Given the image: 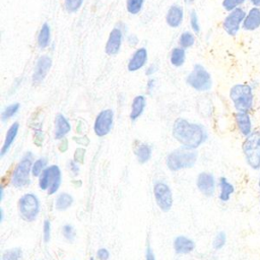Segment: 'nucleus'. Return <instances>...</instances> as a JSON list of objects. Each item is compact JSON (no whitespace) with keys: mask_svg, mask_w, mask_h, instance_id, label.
<instances>
[{"mask_svg":"<svg viewBox=\"0 0 260 260\" xmlns=\"http://www.w3.org/2000/svg\"><path fill=\"white\" fill-rule=\"evenodd\" d=\"M172 135L181 146L194 150L201 146L208 137L203 125L191 122L185 118H177L174 121Z\"/></svg>","mask_w":260,"mask_h":260,"instance_id":"obj_1","label":"nucleus"},{"mask_svg":"<svg viewBox=\"0 0 260 260\" xmlns=\"http://www.w3.org/2000/svg\"><path fill=\"white\" fill-rule=\"evenodd\" d=\"M229 96L236 112H249L254 105V88L249 83H236L230 88Z\"/></svg>","mask_w":260,"mask_h":260,"instance_id":"obj_2","label":"nucleus"},{"mask_svg":"<svg viewBox=\"0 0 260 260\" xmlns=\"http://www.w3.org/2000/svg\"><path fill=\"white\" fill-rule=\"evenodd\" d=\"M197 152L194 149L179 147L171 151L166 158V165L172 172L193 168L197 161Z\"/></svg>","mask_w":260,"mask_h":260,"instance_id":"obj_3","label":"nucleus"},{"mask_svg":"<svg viewBox=\"0 0 260 260\" xmlns=\"http://www.w3.org/2000/svg\"><path fill=\"white\" fill-rule=\"evenodd\" d=\"M185 81L189 87L199 92L209 91L213 85L211 74L202 64L199 63L193 65L191 71L186 76Z\"/></svg>","mask_w":260,"mask_h":260,"instance_id":"obj_4","label":"nucleus"},{"mask_svg":"<svg viewBox=\"0 0 260 260\" xmlns=\"http://www.w3.org/2000/svg\"><path fill=\"white\" fill-rule=\"evenodd\" d=\"M34 153L26 151L11 175V185L15 188H25L30 184V174L34 164Z\"/></svg>","mask_w":260,"mask_h":260,"instance_id":"obj_5","label":"nucleus"},{"mask_svg":"<svg viewBox=\"0 0 260 260\" xmlns=\"http://www.w3.org/2000/svg\"><path fill=\"white\" fill-rule=\"evenodd\" d=\"M242 150L247 165L253 170H260V130L245 137Z\"/></svg>","mask_w":260,"mask_h":260,"instance_id":"obj_6","label":"nucleus"},{"mask_svg":"<svg viewBox=\"0 0 260 260\" xmlns=\"http://www.w3.org/2000/svg\"><path fill=\"white\" fill-rule=\"evenodd\" d=\"M62 174L57 165H51L47 167L39 177L40 189L47 191L48 195L55 194L61 185Z\"/></svg>","mask_w":260,"mask_h":260,"instance_id":"obj_7","label":"nucleus"},{"mask_svg":"<svg viewBox=\"0 0 260 260\" xmlns=\"http://www.w3.org/2000/svg\"><path fill=\"white\" fill-rule=\"evenodd\" d=\"M40 200L34 193H26L18 200V210L21 218L27 222L34 221L40 213Z\"/></svg>","mask_w":260,"mask_h":260,"instance_id":"obj_8","label":"nucleus"},{"mask_svg":"<svg viewBox=\"0 0 260 260\" xmlns=\"http://www.w3.org/2000/svg\"><path fill=\"white\" fill-rule=\"evenodd\" d=\"M246 10L243 7L236 8L229 11L222 20V28L228 36L235 37L242 28L244 18L246 16Z\"/></svg>","mask_w":260,"mask_h":260,"instance_id":"obj_9","label":"nucleus"},{"mask_svg":"<svg viewBox=\"0 0 260 260\" xmlns=\"http://www.w3.org/2000/svg\"><path fill=\"white\" fill-rule=\"evenodd\" d=\"M114 126V111L104 109L96 115L93 122V132L98 137L107 136Z\"/></svg>","mask_w":260,"mask_h":260,"instance_id":"obj_10","label":"nucleus"},{"mask_svg":"<svg viewBox=\"0 0 260 260\" xmlns=\"http://www.w3.org/2000/svg\"><path fill=\"white\" fill-rule=\"evenodd\" d=\"M153 195L158 208L162 212H168L173 206V193L168 184L156 182L153 185Z\"/></svg>","mask_w":260,"mask_h":260,"instance_id":"obj_11","label":"nucleus"},{"mask_svg":"<svg viewBox=\"0 0 260 260\" xmlns=\"http://www.w3.org/2000/svg\"><path fill=\"white\" fill-rule=\"evenodd\" d=\"M124 41V30L119 26H115L111 29L106 45L105 53L108 56H116L121 51Z\"/></svg>","mask_w":260,"mask_h":260,"instance_id":"obj_12","label":"nucleus"},{"mask_svg":"<svg viewBox=\"0 0 260 260\" xmlns=\"http://www.w3.org/2000/svg\"><path fill=\"white\" fill-rule=\"evenodd\" d=\"M52 67V59L48 55H41L38 60L36 61L34 72H32V82L36 84H39L44 81V79L47 77L48 73L50 72Z\"/></svg>","mask_w":260,"mask_h":260,"instance_id":"obj_13","label":"nucleus"},{"mask_svg":"<svg viewBox=\"0 0 260 260\" xmlns=\"http://www.w3.org/2000/svg\"><path fill=\"white\" fill-rule=\"evenodd\" d=\"M148 61V51L145 47H138L133 52L127 63V70L129 72H136L142 69Z\"/></svg>","mask_w":260,"mask_h":260,"instance_id":"obj_14","label":"nucleus"},{"mask_svg":"<svg viewBox=\"0 0 260 260\" xmlns=\"http://www.w3.org/2000/svg\"><path fill=\"white\" fill-rule=\"evenodd\" d=\"M198 190L206 197H211L215 191V180L212 174L202 172L198 175L196 180Z\"/></svg>","mask_w":260,"mask_h":260,"instance_id":"obj_15","label":"nucleus"},{"mask_svg":"<svg viewBox=\"0 0 260 260\" xmlns=\"http://www.w3.org/2000/svg\"><path fill=\"white\" fill-rule=\"evenodd\" d=\"M184 20V8L179 4L171 5L166 13V23L172 28L181 26Z\"/></svg>","mask_w":260,"mask_h":260,"instance_id":"obj_16","label":"nucleus"},{"mask_svg":"<svg viewBox=\"0 0 260 260\" xmlns=\"http://www.w3.org/2000/svg\"><path fill=\"white\" fill-rule=\"evenodd\" d=\"M234 119L239 132L244 137H247L253 132V124L249 112H236Z\"/></svg>","mask_w":260,"mask_h":260,"instance_id":"obj_17","label":"nucleus"},{"mask_svg":"<svg viewBox=\"0 0 260 260\" xmlns=\"http://www.w3.org/2000/svg\"><path fill=\"white\" fill-rule=\"evenodd\" d=\"M242 28L246 31H255L260 28V7L252 6L246 12Z\"/></svg>","mask_w":260,"mask_h":260,"instance_id":"obj_18","label":"nucleus"},{"mask_svg":"<svg viewBox=\"0 0 260 260\" xmlns=\"http://www.w3.org/2000/svg\"><path fill=\"white\" fill-rule=\"evenodd\" d=\"M55 126H54V137L56 140H61L67 136L71 131V124L69 120L61 113L55 116Z\"/></svg>","mask_w":260,"mask_h":260,"instance_id":"obj_19","label":"nucleus"},{"mask_svg":"<svg viewBox=\"0 0 260 260\" xmlns=\"http://www.w3.org/2000/svg\"><path fill=\"white\" fill-rule=\"evenodd\" d=\"M18 130H19V123L18 122H13L9 126V128L7 129V132H6L5 137H4L3 144H2L1 149H0V156L1 157H3L9 151L10 147L12 146L13 142L15 141V139L17 137Z\"/></svg>","mask_w":260,"mask_h":260,"instance_id":"obj_20","label":"nucleus"},{"mask_svg":"<svg viewBox=\"0 0 260 260\" xmlns=\"http://www.w3.org/2000/svg\"><path fill=\"white\" fill-rule=\"evenodd\" d=\"M146 108V98L143 94L135 95L131 103V111L129 114V118L132 122L136 121L141 117L144 110Z\"/></svg>","mask_w":260,"mask_h":260,"instance_id":"obj_21","label":"nucleus"},{"mask_svg":"<svg viewBox=\"0 0 260 260\" xmlns=\"http://www.w3.org/2000/svg\"><path fill=\"white\" fill-rule=\"evenodd\" d=\"M174 249L178 254H188L195 249V243L185 236H178L174 240Z\"/></svg>","mask_w":260,"mask_h":260,"instance_id":"obj_22","label":"nucleus"},{"mask_svg":"<svg viewBox=\"0 0 260 260\" xmlns=\"http://www.w3.org/2000/svg\"><path fill=\"white\" fill-rule=\"evenodd\" d=\"M134 153L137 161L142 165L147 162L150 159L152 154V149H151V146L148 145L147 143L138 141L134 146Z\"/></svg>","mask_w":260,"mask_h":260,"instance_id":"obj_23","label":"nucleus"},{"mask_svg":"<svg viewBox=\"0 0 260 260\" xmlns=\"http://www.w3.org/2000/svg\"><path fill=\"white\" fill-rule=\"evenodd\" d=\"M51 43V26L48 22H44L37 36V45L41 50L50 46Z\"/></svg>","mask_w":260,"mask_h":260,"instance_id":"obj_24","label":"nucleus"},{"mask_svg":"<svg viewBox=\"0 0 260 260\" xmlns=\"http://www.w3.org/2000/svg\"><path fill=\"white\" fill-rule=\"evenodd\" d=\"M186 58H187L186 50L181 48L180 46H176L172 49V51L170 53L169 60H170V63L172 66L179 68L185 64Z\"/></svg>","mask_w":260,"mask_h":260,"instance_id":"obj_25","label":"nucleus"},{"mask_svg":"<svg viewBox=\"0 0 260 260\" xmlns=\"http://www.w3.org/2000/svg\"><path fill=\"white\" fill-rule=\"evenodd\" d=\"M218 186H219V199L222 201V202H226L230 200L232 194L235 192V187L232 183H230L228 181L226 178L224 177H220L219 180H218Z\"/></svg>","mask_w":260,"mask_h":260,"instance_id":"obj_26","label":"nucleus"},{"mask_svg":"<svg viewBox=\"0 0 260 260\" xmlns=\"http://www.w3.org/2000/svg\"><path fill=\"white\" fill-rule=\"evenodd\" d=\"M196 43L195 34L192 30H184L181 32L179 39H178V46L181 48L187 50L192 48Z\"/></svg>","mask_w":260,"mask_h":260,"instance_id":"obj_27","label":"nucleus"},{"mask_svg":"<svg viewBox=\"0 0 260 260\" xmlns=\"http://www.w3.org/2000/svg\"><path fill=\"white\" fill-rule=\"evenodd\" d=\"M73 204V197L69 193H60L55 200V208L59 211L68 209Z\"/></svg>","mask_w":260,"mask_h":260,"instance_id":"obj_28","label":"nucleus"},{"mask_svg":"<svg viewBox=\"0 0 260 260\" xmlns=\"http://www.w3.org/2000/svg\"><path fill=\"white\" fill-rule=\"evenodd\" d=\"M20 109V104L19 103H12L8 106H6L2 113H1V121L3 123L7 122L8 120H10L11 118H13L19 111Z\"/></svg>","mask_w":260,"mask_h":260,"instance_id":"obj_29","label":"nucleus"},{"mask_svg":"<svg viewBox=\"0 0 260 260\" xmlns=\"http://www.w3.org/2000/svg\"><path fill=\"white\" fill-rule=\"evenodd\" d=\"M145 0H126V10L131 15H137L141 12Z\"/></svg>","mask_w":260,"mask_h":260,"instance_id":"obj_30","label":"nucleus"},{"mask_svg":"<svg viewBox=\"0 0 260 260\" xmlns=\"http://www.w3.org/2000/svg\"><path fill=\"white\" fill-rule=\"evenodd\" d=\"M189 23L191 30L195 34L198 35L201 31V25L199 21V17L197 14V11L195 9H191L189 12Z\"/></svg>","mask_w":260,"mask_h":260,"instance_id":"obj_31","label":"nucleus"},{"mask_svg":"<svg viewBox=\"0 0 260 260\" xmlns=\"http://www.w3.org/2000/svg\"><path fill=\"white\" fill-rule=\"evenodd\" d=\"M22 259V250L18 247L8 249L2 254L1 260H21Z\"/></svg>","mask_w":260,"mask_h":260,"instance_id":"obj_32","label":"nucleus"},{"mask_svg":"<svg viewBox=\"0 0 260 260\" xmlns=\"http://www.w3.org/2000/svg\"><path fill=\"white\" fill-rule=\"evenodd\" d=\"M47 167V159L45 157H39L35 159L31 168V175L34 177H40V175L44 172V170Z\"/></svg>","mask_w":260,"mask_h":260,"instance_id":"obj_33","label":"nucleus"},{"mask_svg":"<svg viewBox=\"0 0 260 260\" xmlns=\"http://www.w3.org/2000/svg\"><path fill=\"white\" fill-rule=\"evenodd\" d=\"M83 1L84 0H64V8L69 13H75L81 8Z\"/></svg>","mask_w":260,"mask_h":260,"instance_id":"obj_34","label":"nucleus"},{"mask_svg":"<svg viewBox=\"0 0 260 260\" xmlns=\"http://www.w3.org/2000/svg\"><path fill=\"white\" fill-rule=\"evenodd\" d=\"M246 1L247 0H222L221 6L226 12H229L236 8L242 7V5L246 3Z\"/></svg>","mask_w":260,"mask_h":260,"instance_id":"obj_35","label":"nucleus"},{"mask_svg":"<svg viewBox=\"0 0 260 260\" xmlns=\"http://www.w3.org/2000/svg\"><path fill=\"white\" fill-rule=\"evenodd\" d=\"M226 243V235L224 232H219L215 235L213 242H212V246L215 250H219L221 249Z\"/></svg>","mask_w":260,"mask_h":260,"instance_id":"obj_36","label":"nucleus"},{"mask_svg":"<svg viewBox=\"0 0 260 260\" xmlns=\"http://www.w3.org/2000/svg\"><path fill=\"white\" fill-rule=\"evenodd\" d=\"M62 234L66 240L72 241L75 237V230L71 224H65L62 228Z\"/></svg>","mask_w":260,"mask_h":260,"instance_id":"obj_37","label":"nucleus"},{"mask_svg":"<svg viewBox=\"0 0 260 260\" xmlns=\"http://www.w3.org/2000/svg\"><path fill=\"white\" fill-rule=\"evenodd\" d=\"M43 238L45 243H48L51 239V222L48 219H46L43 224Z\"/></svg>","mask_w":260,"mask_h":260,"instance_id":"obj_38","label":"nucleus"},{"mask_svg":"<svg viewBox=\"0 0 260 260\" xmlns=\"http://www.w3.org/2000/svg\"><path fill=\"white\" fill-rule=\"evenodd\" d=\"M84 157H85V149L83 147H81V146L76 148L75 152H74V155H73V159L77 164H83Z\"/></svg>","mask_w":260,"mask_h":260,"instance_id":"obj_39","label":"nucleus"},{"mask_svg":"<svg viewBox=\"0 0 260 260\" xmlns=\"http://www.w3.org/2000/svg\"><path fill=\"white\" fill-rule=\"evenodd\" d=\"M73 140L80 146H87L89 144V138L85 135H81L80 137H73Z\"/></svg>","mask_w":260,"mask_h":260,"instance_id":"obj_40","label":"nucleus"},{"mask_svg":"<svg viewBox=\"0 0 260 260\" xmlns=\"http://www.w3.org/2000/svg\"><path fill=\"white\" fill-rule=\"evenodd\" d=\"M96 257L99 260H108L110 257V252L106 248H101L96 252Z\"/></svg>","mask_w":260,"mask_h":260,"instance_id":"obj_41","label":"nucleus"},{"mask_svg":"<svg viewBox=\"0 0 260 260\" xmlns=\"http://www.w3.org/2000/svg\"><path fill=\"white\" fill-rule=\"evenodd\" d=\"M158 70V67L156 64H150L146 67L145 69V75L146 76H151V75H154Z\"/></svg>","mask_w":260,"mask_h":260,"instance_id":"obj_42","label":"nucleus"},{"mask_svg":"<svg viewBox=\"0 0 260 260\" xmlns=\"http://www.w3.org/2000/svg\"><path fill=\"white\" fill-rule=\"evenodd\" d=\"M145 260H155V255H154L153 250L150 247L149 243H147V246L145 249Z\"/></svg>","mask_w":260,"mask_h":260,"instance_id":"obj_43","label":"nucleus"},{"mask_svg":"<svg viewBox=\"0 0 260 260\" xmlns=\"http://www.w3.org/2000/svg\"><path fill=\"white\" fill-rule=\"evenodd\" d=\"M69 169H70L71 173L73 174V176H77L79 174V166L74 159L69 161Z\"/></svg>","mask_w":260,"mask_h":260,"instance_id":"obj_44","label":"nucleus"},{"mask_svg":"<svg viewBox=\"0 0 260 260\" xmlns=\"http://www.w3.org/2000/svg\"><path fill=\"white\" fill-rule=\"evenodd\" d=\"M139 40L137 38L136 35H133V34H130L128 37H127V43L130 47H135L137 44H138Z\"/></svg>","mask_w":260,"mask_h":260,"instance_id":"obj_45","label":"nucleus"},{"mask_svg":"<svg viewBox=\"0 0 260 260\" xmlns=\"http://www.w3.org/2000/svg\"><path fill=\"white\" fill-rule=\"evenodd\" d=\"M68 140L66 138H63L60 140V144H59V150L61 152H65L68 149Z\"/></svg>","mask_w":260,"mask_h":260,"instance_id":"obj_46","label":"nucleus"},{"mask_svg":"<svg viewBox=\"0 0 260 260\" xmlns=\"http://www.w3.org/2000/svg\"><path fill=\"white\" fill-rule=\"evenodd\" d=\"M155 86V79L153 77H150L146 83V88L148 91H151L152 89H154Z\"/></svg>","mask_w":260,"mask_h":260,"instance_id":"obj_47","label":"nucleus"},{"mask_svg":"<svg viewBox=\"0 0 260 260\" xmlns=\"http://www.w3.org/2000/svg\"><path fill=\"white\" fill-rule=\"evenodd\" d=\"M249 2H250L253 6L260 7V0H249Z\"/></svg>","mask_w":260,"mask_h":260,"instance_id":"obj_48","label":"nucleus"},{"mask_svg":"<svg viewBox=\"0 0 260 260\" xmlns=\"http://www.w3.org/2000/svg\"><path fill=\"white\" fill-rule=\"evenodd\" d=\"M3 197H4V186L0 185V201L3 200Z\"/></svg>","mask_w":260,"mask_h":260,"instance_id":"obj_49","label":"nucleus"},{"mask_svg":"<svg viewBox=\"0 0 260 260\" xmlns=\"http://www.w3.org/2000/svg\"><path fill=\"white\" fill-rule=\"evenodd\" d=\"M3 218H4V211H3V209L1 208V209H0V222L3 221Z\"/></svg>","mask_w":260,"mask_h":260,"instance_id":"obj_50","label":"nucleus"},{"mask_svg":"<svg viewBox=\"0 0 260 260\" xmlns=\"http://www.w3.org/2000/svg\"><path fill=\"white\" fill-rule=\"evenodd\" d=\"M184 2L186 5H192L195 2V0H184Z\"/></svg>","mask_w":260,"mask_h":260,"instance_id":"obj_51","label":"nucleus"},{"mask_svg":"<svg viewBox=\"0 0 260 260\" xmlns=\"http://www.w3.org/2000/svg\"><path fill=\"white\" fill-rule=\"evenodd\" d=\"M89 260H94V258H93V257H90V258H89Z\"/></svg>","mask_w":260,"mask_h":260,"instance_id":"obj_52","label":"nucleus"},{"mask_svg":"<svg viewBox=\"0 0 260 260\" xmlns=\"http://www.w3.org/2000/svg\"><path fill=\"white\" fill-rule=\"evenodd\" d=\"M258 184H259V187H260V178H259V183Z\"/></svg>","mask_w":260,"mask_h":260,"instance_id":"obj_53","label":"nucleus"}]
</instances>
